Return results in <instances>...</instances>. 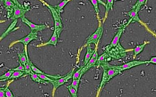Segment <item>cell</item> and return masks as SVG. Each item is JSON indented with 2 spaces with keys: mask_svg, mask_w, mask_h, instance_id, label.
I'll return each instance as SVG.
<instances>
[{
  "mask_svg": "<svg viewBox=\"0 0 156 97\" xmlns=\"http://www.w3.org/2000/svg\"><path fill=\"white\" fill-rule=\"evenodd\" d=\"M101 67L103 68V73L99 89L98 90V93L101 92L103 87L107 83L110 81L112 78H113L117 76V75L121 73L120 71L118 69L115 68L114 65H112L109 64V62L101 64Z\"/></svg>",
  "mask_w": 156,
  "mask_h": 97,
  "instance_id": "obj_1",
  "label": "cell"
},
{
  "mask_svg": "<svg viewBox=\"0 0 156 97\" xmlns=\"http://www.w3.org/2000/svg\"><path fill=\"white\" fill-rule=\"evenodd\" d=\"M98 21H99V23H98V28L92 35H90L87 37V40L85 41L84 47L85 46L87 47L88 45L91 44H94L95 46H98L103 33V24L101 20H98Z\"/></svg>",
  "mask_w": 156,
  "mask_h": 97,
  "instance_id": "obj_2",
  "label": "cell"
},
{
  "mask_svg": "<svg viewBox=\"0 0 156 97\" xmlns=\"http://www.w3.org/2000/svg\"><path fill=\"white\" fill-rule=\"evenodd\" d=\"M43 3L47 7H48V9H49L51 12V15L53 18L54 22V30L57 33L58 37H59L63 29L62 22L60 18V15L58 14V13L55 10L53 6L47 3L46 2H44Z\"/></svg>",
  "mask_w": 156,
  "mask_h": 97,
  "instance_id": "obj_3",
  "label": "cell"
},
{
  "mask_svg": "<svg viewBox=\"0 0 156 97\" xmlns=\"http://www.w3.org/2000/svg\"><path fill=\"white\" fill-rule=\"evenodd\" d=\"M75 70V69L74 68L70 72L66 74V75L62 76L60 78L57 79H53V80H51V81H49V83H51V85H53V92H52L53 96L54 95L55 92L59 87L64 85V84L67 83L69 79H70L73 78V74L74 73Z\"/></svg>",
  "mask_w": 156,
  "mask_h": 97,
  "instance_id": "obj_4",
  "label": "cell"
},
{
  "mask_svg": "<svg viewBox=\"0 0 156 97\" xmlns=\"http://www.w3.org/2000/svg\"><path fill=\"white\" fill-rule=\"evenodd\" d=\"M145 64H147V61H137V60H134L132 61L127 62L126 64H123L122 65H114V67L118 69L120 72L121 73L124 71L129 70L132 68L137 67L138 65H143Z\"/></svg>",
  "mask_w": 156,
  "mask_h": 97,
  "instance_id": "obj_5",
  "label": "cell"
},
{
  "mask_svg": "<svg viewBox=\"0 0 156 97\" xmlns=\"http://www.w3.org/2000/svg\"><path fill=\"white\" fill-rule=\"evenodd\" d=\"M98 58V46H96V50L94 52V54L93 55L92 58L90 59V60H89V62H87L86 65H83V68L82 69L81 72V77L89 70L91 69L92 68L95 67V64H96Z\"/></svg>",
  "mask_w": 156,
  "mask_h": 97,
  "instance_id": "obj_6",
  "label": "cell"
},
{
  "mask_svg": "<svg viewBox=\"0 0 156 97\" xmlns=\"http://www.w3.org/2000/svg\"><path fill=\"white\" fill-rule=\"evenodd\" d=\"M126 28V26H122L121 28L119 29L118 31L117 32V34H115L113 39L112 40L110 45H107L106 47V48H105L106 51H107L108 50L113 49L114 48H115L116 46L119 45V44H120L119 42H120V39L121 36V35L124 32V30H125Z\"/></svg>",
  "mask_w": 156,
  "mask_h": 97,
  "instance_id": "obj_7",
  "label": "cell"
},
{
  "mask_svg": "<svg viewBox=\"0 0 156 97\" xmlns=\"http://www.w3.org/2000/svg\"><path fill=\"white\" fill-rule=\"evenodd\" d=\"M37 32L36 31H31V32L26 35L25 37H23L22 39H20L18 41H16L11 44V46L13 44H16L18 43H20L23 44L24 46H27L29 43L34 40H37Z\"/></svg>",
  "mask_w": 156,
  "mask_h": 97,
  "instance_id": "obj_8",
  "label": "cell"
},
{
  "mask_svg": "<svg viewBox=\"0 0 156 97\" xmlns=\"http://www.w3.org/2000/svg\"><path fill=\"white\" fill-rule=\"evenodd\" d=\"M124 14L127 16H129L130 18L128 23H126V25H125L126 27L130 23H139L141 24H143L138 16V11L136 9H132L131 11L128 12H125Z\"/></svg>",
  "mask_w": 156,
  "mask_h": 97,
  "instance_id": "obj_9",
  "label": "cell"
},
{
  "mask_svg": "<svg viewBox=\"0 0 156 97\" xmlns=\"http://www.w3.org/2000/svg\"><path fill=\"white\" fill-rule=\"evenodd\" d=\"M29 11L28 9H26L23 6H20L15 4L14 10V13L12 17H11V19L13 20L15 19H18V18H22L25 16L26 12H28Z\"/></svg>",
  "mask_w": 156,
  "mask_h": 97,
  "instance_id": "obj_10",
  "label": "cell"
},
{
  "mask_svg": "<svg viewBox=\"0 0 156 97\" xmlns=\"http://www.w3.org/2000/svg\"><path fill=\"white\" fill-rule=\"evenodd\" d=\"M21 21L30 28L31 31L39 32V31H43L46 29V26L45 25H36V24L32 23V22H31L28 19H27V18L25 17V16L21 18Z\"/></svg>",
  "mask_w": 156,
  "mask_h": 97,
  "instance_id": "obj_11",
  "label": "cell"
},
{
  "mask_svg": "<svg viewBox=\"0 0 156 97\" xmlns=\"http://www.w3.org/2000/svg\"><path fill=\"white\" fill-rule=\"evenodd\" d=\"M3 4L7 12V18L8 19H11L14 13L15 4L12 0H6L4 1Z\"/></svg>",
  "mask_w": 156,
  "mask_h": 97,
  "instance_id": "obj_12",
  "label": "cell"
},
{
  "mask_svg": "<svg viewBox=\"0 0 156 97\" xmlns=\"http://www.w3.org/2000/svg\"><path fill=\"white\" fill-rule=\"evenodd\" d=\"M112 58L108 53L105 52L98 57V60L95 64V67L99 68L101 66V64H105L106 62H109L112 60Z\"/></svg>",
  "mask_w": 156,
  "mask_h": 97,
  "instance_id": "obj_13",
  "label": "cell"
},
{
  "mask_svg": "<svg viewBox=\"0 0 156 97\" xmlns=\"http://www.w3.org/2000/svg\"><path fill=\"white\" fill-rule=\"evenodd\" d=\"M18 22V19L14 20L12 23H11V25H9V26L8 27V28L6 29L5 31L2 34L1 37H0V40L2 41V40H3L6 36H7L9 33H11V32H13L15 30H17V29H19V27H17L15 28L16 24Z\"/></svg>",
  "mask_w": 156,
  "mask_h": 97,
  "instance_id": "obj_14",
  "label": "cell"
},
{
  "mask_svg": "<svg viewBox=\"0 0 156 97\" xmlns=\"http://www.w3.org/2000/svg\"><path fill=\"white\" fill-rule=\"evenodd\" d=\"M59 39L58 35H57V33L55 31V30H54L53 33L51 35V37L50 39V40L45 43L44 44H41V45H39L37 47H43V46H47L48 45H52L55 47H56L57 45V41H58V39Z\"/></svg>",
  "mask_w": 156,
  "mask_h": 97,
  "instance_id": "obj_15",
  "label": "cell"
},
{
  "mask_svg": "<svg viewBox=\"0 0 156 97\" xmlns=\"http://www.w3.org/2000/svg\"><path fill=\"white\" fill-rule=\"evenodd\" d=\"M149 43H150L149 41H145L143 44L136 45L134 48H133V58H135L137 56L140 54V53L144 50L145 46L147 45V44H149Z\"/></svg>",
  "mask_w": 156,
  "mask_h": 97,
  "instance_id": "obj_16",
  "label": "cell"
},
{
  "mask_svg": "<svg viewBox=\"0 0 156 97\" xmlns=\"http://www.w3.org/2000/svg\"><path fill=\"white\" fill-rule=\"evenodd\" d=\"M95 50H96V47L95 48L94 50H93L92 47L90 46V44L88 45L87 46V53H86L84 59L83 65H86L87 62H89V60H90L93 55L94 54Z\"/></svg>",
  "mask_w": 156,
  "mask_h": 97,
  "instance_id": "obj_17",
  "label": "cell"
},
{
  "mask_svg": "<svg viewBox=\"0 0 156 97\" xmlns=\"http://www.w3.org/2000/svg\"><path fill=\"white\" fill-rule=\"evenodd\" d=\"M114 0H107L106 6H105V12L104 18L103 19V23H104L107 18L108 17V13L110 11L113 10V6H114Z\"/></svg>",
  "mask_w": 156,
  "mask_h": 97,
  "instance_id": "obj_18",
  "label": "cell"
},
{
  "mask_svg": "<svg viewBox=\"0 0 156 97\" xmlns=\"http://www.w3.org/2000/svg\"><path fill=\"white\" fill-rule=\"evenodd\" d=\"M30 75L31 79H32L33 81L36 82V83H37L38 84H44V85H47V84H48V83H50L48 81H44V80H43V79L41 78L38 76L37 74L33 72Z\"/></svg>",
  "mask_w": 156,
  "mask_h": 97,
  "instance_id": "obj_19",
  "label": "cell"
},
{
  "mask_svg": "<svg viewBox=\"0 0 156 97\" xmlns=\"http://www.w3.org/2000/svg\"><path fill=\"white\" fill-rule=\"evenodd\" d=\"M71 0H63L62 2L58 5L56 6H54L53 7L55 9V10L57 11L58 14L60 15V14L63 12V9L64 7L67 5L68 2H70Z\"/></svg>",
  "mask_w": 156,
  "mask_h": 97,
  "instance_id": "obj_20",
  "label": "cell"
},
{
  "mask_svg": "<svg viewBox=\"0 0 156 97\" xmlns=\"http://www.w3.org/2000/svg\"><path fill=\"white\" fill-rule=\"evenodd\" d=\"M17 55H18V58L20 60V62H21V64L25 65V64L27 63V57L26 52H25V50L23 52H18L17 53Z\"/></svg>",
  "mask_w": 156,
  "mask_h": 97,
  "instance_id": "obj_21",
  "label": "cell"
},
{
  "mask_svg": "<svg viewBox=\"0 0 156 97\" xmlns=\"http://www.w3.org/2000/svg\"><path fill=\"white\" fill-rule=\"evenodd\" d=\"M24 75H26V73L25 72L20 71H15L12 75V76L9 78V79L10 80L16 79L18 78H21V76H23Z\"/></svg>",
  "mask_w": 156,
  "mask_h": 97,
  "instance_id": "obj_22",
  "label": "cell"
},
{
  "mask_svg": "<svg viewBox=\"0 0 156 97\" xmlns=\"http://www.w3.org/2000/svg\"><path fill=\"white\" fill-rule=\"evenodd\" d=\"M15 71L12 70V69H9V70L7 72L5 73L4 74L2 75L1 76H0V81H4L7 79H9V78L12 76V73H14Z\"/></svg>",
  "mask_w": 156,
  "mask_h": 97,
  "instance_id": "obj_23",
  "label": "cell"
},
{
  "mask_svg": "<svg viewBox=\"0 0 156 97\" xmlns=\"http://www.w3.org/2000/svg\"><path fill=\"white\" fill-rule=\"evenodd\" d=\"M91 4H92L93 6L94 7V11L95 12L96 16L98 17V20H99V15L100 11H99V6H98V0H89Z\"/></svg>",
  "mask_w": 156,
  "mask_h": 97,
  "instance_id": "obj_24",
  "label": "cell"
},
{
  "mask_svg": "<svg viewBox=\"0 0 156 97\" xmlns=\"http://www.w3.org/2000/svg\"><path fill=\"white\" fill-rule=\"evenodd\" d=\"M146 4V0H137L136 3L133 6L132 9H136L139 12L140 10V7Z\"/></svg>",
  "mask_w": 156,
  "mask_h": 97,
  "instance_id": "obj_25",
  "label": "cell"
},
{
  "mask_svg": "<svg viewBox=\"0 0 156 97\" xmlns=\"http://www.w3.org/2000/svg\"><path fill=\"white\" fill-rule=\"evenodd\" d=\"M69 91L70 94L71 95V97H78V92L76 90L75 88H73L71 85H69L66 87Z\"/></svg>",
  "mask_w": 156,
  "mask_h": 97,
  "instance_id": "obj_26",
  "label": "cell"
},
{
  "mask_svg": "<svg viewBox=\"0 0 156 97\" xmlns=\"http://www.w3.org/2000/svg\"><path fill=\"white\" fill-rule=\"evenodd\" d=\"M31 69H32V72L37 74H43L46 75V73H45L44 72H43L42 71H41V70L38 69L36 65H34V64H32V62H31Z\"/></svg>",
  "mask_w": 156,
  "mask_h": 97,
  "instance_id": "obj_27",
  "label": "cell"
},
{
  "mask_svg": "<svg viewBox=\"0 0 156 97\" xmlns=\"http://www.w3.org/2000/svg\"><path fill=\"white\" fill-rule=\"evenodd\" d=\"M83 68V66L81 68H80L78 71H76V72H74L73 74V79H81V72L82 69Z\"/></svg>",
  "mask_w": 156,
  "mask_h": 97,
  "instance_id": "obj_28",
  "label": "cell"
},
{
  "mask_svg": "<svg viewBox=\"0 0 156 97\" xmlns=\"http://www.w3.org/2000/svg\"><path fill=\"white\" fill-rule=\"evenodd\" d=\"M80 79H73V82L71 83V86L76 89V90L78 92V89L80 84Z\"/></svg>",
  "mask_w": 156,
  "mask_h": 97,
  "instance_id": "obj_29",
  "label": "cell"
},
{
  "mask_svg": "<svg viewBox=\"0 0 156 97\" xmlns=\"http://www.w3.org/2000/svg\"><path fill=\"white\" fill-rule=\"evenodd\" d=\"M20 64L17 67L15 68H12V70L14 71H23V72H25V66L23 64H21L20 62H19Z\"/></svg>",
  "mask_w": 156,
  "mask_h": 97,
  "instance_id": "obj_30",
  "label": "cell"
},
{
  "mask_svg": "<svg viewBox=\"0 0 156 97\" xmlns=\"http://www.w3.org/2000/svg\"><path fill=\"white\" fill-rule=\"evenodd\" d=\"M5 95L6 97H14V95L12 94V92L11 91L9 88H8V87H6L5 90Z\"/></svg>",
  "mask_w": 156,
  "mask_h": 97,
  "instance_id": "obj_31",
  "label": "cell"
},
{
  "mask_svg": "<svg viewBox=\"0 0 156 97\" xmlns=\"http://www.w3.org/2000/svg\"><path fill=\"white\" fill-rule=\"evenodd\" d=\"M153 64L156 65V56H153L151 57L149 60L147 61V64Z\"/></svg>",
  "mask_w": 156,
  "mask_h": 97,
  "instance_id": "obj_32",
  "label": "cell"
},
{
  "mask_svg": "<svg viewBox=\"0 0 156 97\" xmlns=\"http://www.w3.org/2000/svg\"><path fill=\"white\" fill-rule=\"evenodd\" d=\"M5 88H1L0 89V97H6Z\"/></svg>",
  "mask_w": 156,
  "mask_h": 97,
  "instance_id": "obj_33",
  "label": "cell"
},
{
  "mask_svg": "<svg viewBox=\"0 0 156 97\" xmlns=\"http://www.w3.org/2000/svg\"><path fill=\"white\" fill-rule=\"evenodd\" d=\"M98 2L99 3V4H101L102 5L104 6H106V3H105V2L103 1V0H98Z\"/></svg>",
  "mask_w": 156,
  "mask_h": 97,
  "instance_id": "obj_34",
  "label": "cell"
},
{
  "mask_svg": "<svg viewBox=\"0 0 156 97\" xmlns=\"http://www.w3.org/2000/svg\"><path fill=\"white\" fill-rule=\"evenodd\" d=\"M6 1V0H1V2H3L4 1Z\"/></svg>",
  "mask_w": 156,
  "mask_h": 97,
  "instance_id": "obj_35",
  "label": "cell"
},
{
  "mask_svg": "<svg viewBox=\"0 0 156 97\" xmlns=\"http://www.w3.org/2000/svg\"><path fill=\"white\" fill-rule=\"evenodd\" d=\"M115 1H120V0H114Z\"/></svg>",
  "mask_w": 156,
  "mask_h": 97,
  "instance_id": "obj_36",
  "label": "cell"
},
{
  "mask_svg": "<svg viewBox=\"0 0 156 97\" xmlns=\"http://www.w3.org/2000/svg\"><path fill=\"white\" fill-rule=\"evenodd\" d=\"M148 0H146V3H147V2H148Z\"/></svg>",
  "mask_w": 156,
  "mask_h": 97,
  "instance_id": "obj_37",
  "label": "cell"
}]
</instances>
